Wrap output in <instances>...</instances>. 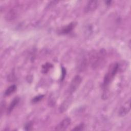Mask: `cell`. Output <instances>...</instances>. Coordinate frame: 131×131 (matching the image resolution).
I'll return each instance as SVG.
<instances>
[{"label":"cell","instance_id":"cell-1","mask_svg":"<svg viewBox=\"0 0 131 131\" xmlns=\"http://www.w3.org/2000/svg\"><path fill=\"white\" fill-rule=\"evenodd\" d=\"M106 52L103 49L94 52L90 58V62L94 69H96L101 66L106 58Z\"/></svg>","mask_w":131,"mask_h":131},{"label":"cell","instance_id":"cell-2","mask_svg":"<svg viewBox=\"0 0 131 131\" xmlns=\"http://www.w3.org/2000/svg\"><path fill=\"white\" fill-rule=\"evenodd\" d=\"M119 68V64L118 63H114L110 65L107 72L106 73L104 78V81H103V86H107L111 81L113 80L114 78V77L115 76L117 72H118Z\"/></svg>","mask_w":131,"mask_h":131},{"label":"cell","instance_id":"cell-3","mask_svg":"<svg viewBox=\"0 0 131 131\" xmlns=\"http://www.w3.org/2000/svg\"><path fill=\"white\" fill-rule=\"evenodd\" d=\"M82 79L79 75H76L73 77L70 84L69 92L70 94L74 93L78 89L81 83Z\"/></svg>","mask_w":131,"mask_h":131},{"label":"cell","instance_id":"cell-4","mask_svg":"<svg viewBox=\"0 0 131 131\" xmlns=\"http://www.w3.org/2000/svg\"><path fill=\"white\" fill-rule=\"evenodd\" d=\"M71 120L69 118H66L63 119L56 127L55 129L56 130H64L67 129L70 125Z\"/></svg>","mask_w":131,"mask_h":131},{"label":"cell","instance_id":"cell-5","mask_svg":"<svg viewBox=\"0 0 131 131\" xmlns=\"http://www.w3.org/2000/svg\"><path fill=\"white\" fill-rule=\"evenodd\" d=\"M98 3L99 2L97 1H89L84 8V11L86 13H89L95 11L98 6Z\"/></svg>","mask_w":131,"mask_h":131},{"label":"cell","instance_id":"cell-6","mask_svg":"<svg viewBox=\"0 0 131 131\" xmlns=\"http://www.w3.org/2000/svg\"><path fill=\"white\" fill-rule=\"evenodd\" d=\"M130 99H129L121 107L119 112L120 116H123L129 113L130 111Z\"/></svg>","mask_w":131,"mask_h":131},{"label":"cell","instance_id":"cell-7","mask_svg":"<svg viewBox=\"0 0 131 131\" xmlns=\"http://www.w3.org/2000/svg\"><path fill=\"white\" fill-rule=\"evenodd\" d=\"M17 15V11L13 9L10 10L6 15V19L8 21H12L15 19Z\"/></svg>","mask_w":131,"mask_h":131},{"label":"cell","instance_id":"cell-8","mask_svg":"<svg viewBox=\"0 0 131 131\" xmlns=\"http://www.w3.org/2000/svg\"><path fill=\"white\" fill-rule=\"evenodd\" d=\"M76 25L75 23H71L70 24H69L68 25H67V26L64 27L60 31V33L62 34H66L69 33V32H70L73 29V28L75 27Z\"/></svg>","mask_w":131,"mask_h":131},{"label":"cell","instance_id":"cell-9","mask_svg":"<svg viewBox=\"0 0 131 131\" xmlns=\"http://www.w3.org/2000/svg\"><path fill=\"white\" fill-rule=\"evenodd\" d=\"M19 101V99L18 97H16L11 102V103L9 105V106L8 108V113H10L13 110L14 108V107H15V106L18 103Z\"/></svg>","mask_w":131,"mask_h":131},{"label":"cell","instance_id":"cell-10","mask_svg":"<svg viewBox=\"0 0 131 131\" xmlns=\"http://www.w3.org/2000/svg\"><path fill=\"white\" fill-rule=\"evenodd\" d=\"M16 89V86L15 84L10 85L9 88H8L6 89V90L5 92V95L7 96L10 95L12 93H13L15 91Z\"/></svg>","mask_w":131,"mask_h":131},{"label":"cell","instance_id":"cell-11","mask_svg":"<svg viewBox=\"0 0 131 131\" xmlns=\"http://www.w3.org/2000/svg\"><path fill=\"white\" fill-rule=\"evenodd\" d=\"M84 125L83 124H80L76 126H75V128H74L72 130H78V131H79V130H82L84 129Z\"/></svg>","mask_w":131,"mask_h":131},{"label":"cell","instance_id":"cell-12","mask_svg":"<svg viewBox=\"0 0 131 131\" xmlns=\"http://www.w3.org/2000/svg\"><path fill=\"white\" fill-rule=\"evenodd\" d=\"M43 95H39L38 96H36L35 97H34L33 99H32V102H33L34 103H36L38 101H39L40 100H41L43 97Z\"/></svg>","mask_w":131,"mask_h":131},{"label":"cell","instance_id":"cell-13","mask_svg":"<svg viewBox=\"0 0 131 131\" xmlns=\"http://www.w3.org/2000/svg\"><path fill=\"white\" fill-rule=\"evenodd\" d=\"M50 67H51V66H50V64H49V63H47V64H45V66H43L42 67V70L44 71L43 72H44V73L47 72L48 71L49 69H50Z\"/></svg>","mask_w":131,"mask_h":131},{"label":"cell","instance_id":"cell-14","mask_svg":"<svg viewBox=\"0 0 131 131\" xmlns=\"http://www.w3.org/2000/svg\"><path fill=\"white\" fill-rule=\"evenodd\" d=\"M32 126V123L31 122H28L25 126V129L26 130H30Z\"/></svg>","mask_w":131,"mask_h":131},{"label":"cell","instance_id":"cell-15","mask_svg":"<svg viewBox=\"0 0 131 131\" xmlns=\"http://www.w3.org/2000/svg\"><path fill=\"white\" fill-rule=\"evenodd\" d=\"M66 74V70L64 68L62 67V76H61V80H62L64 78Z\"/></svg>","mask_w":131,"mask_h":131}]
</instances>
